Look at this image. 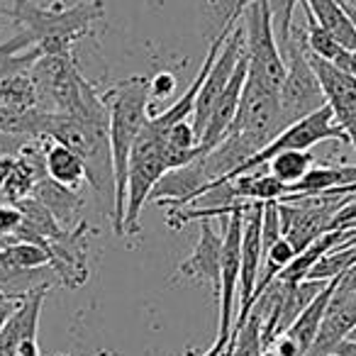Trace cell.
Wrapping results in <instances>:
<instances>
[{
    "instance_id": "cell-27",
    "label": "cell",
    "mask_w": 356,
    "mask_h": 356,
    "mask_svg": "<svg viewBox=\"0 0 356 356\" xmlns=\"http://www.w3.org/2000/svg\"><path fill=\"white\" fill-rule=\"evenodd\" d=\"M225 349H227V341H222V339H215V344L210 346V349L205 351L203 356H222V354H225Z\"/></svg>"
},
{
    "instance_id": "cell-31",
    "label": "cell",
    "mask_w": 356,
    "mask_h": 356,
    "mask_svg": "<svg viewBox=\"0 0 356 356\" xmlns=\"http://www.w3.org/2000/svg\"><path fill=\"white\" fill-rule=\"evenodd\" d=\"M0 30H3V25H0Z\"/></svg>"
},
{
    "instance_id": "cell-29",
    "label": "cell",
    "mask_w": 356,
    "mask_h": 356,
    "mask_svg": "<svg viewBox=\"0 0 356 356\" xmlns=\"http://www.w3.org/2000/svg\"><path fill=\"white\" fill-rule=\"evenodd\" d=\"M261 356H276V351L271 349V346H268V349H264V354Z\"/></svg>"
},
{
    "instance_id": "cell-26",
    "label": "cell",
    "mask_w": 356,
    "mask_h": 356,
    "mask_svg": "<svg viewBox=\"0 0 356 356\" xmlns=\"http://www.w3.org/2000/svg\"><path fill=\"white\" fill-rule=\"evenodd\" d=\"M332 356H356V341L354 339H341L339 344H337V349Z\"/></svg>"
},
{
    "instance_id": "cell-24",
    "label": "cell",
    "mask_w": 356,
    "mask_h": 356,
    "mask_svg": "<svg viewBox=\"0 0 356 356\" xmlns=\"http://www.w3.org/2000/svg\"><path fill=\"white\" fill-rule=\"evenodd\" d=\"M176 90V76L161 71L152 79V100H166Z\"/></svg>"
},
{
    "instance_id": "cell-10",
    "label": "cell",
    "mask_w": 356,
    "mask_h": 356,
    "mask_svg": "<svg viewBox=\"0 0 356 356\" xmlns=\"http://www.w3.org/2000/svg\"><path fill=\"white\" fill-rule=\"evenodd\" d=\"M244 49H247V42H244V25L237 22V27H234V30L229 32L227 40H225L222 49H220L218 59H215V64H213V69H210V74L205 76L203 86H200L198 98H195L193 115H191V118H193V129L198 132V137H203L210 115H213L222 90L227 88V83H229V79H232L234 69H237L239 59H242Z\"/></svg>"
},
{
    "instance_id": "cell-30",
    "label": "cell",
    "mask_w": 356,
    "mask_h": 356,
    "mask_svg": "<svg viewBox=\"0 0 356 356\" xmlns=\"http://www.w3.org/2000/svg\"><path fill=\"white\" fill-rule=\"evenodd\" d=\"M346 339H354V341H356V327H354V330L349 332V337H346Z\"/></svg>"
},
{
    "instance_id": "cell-12",
    "label": "cell",
    "mask_w": 356,
    "mask_h": 356,
    "mask_svg": "<svg viewBox=\"0 0 356 356\" xmlns=\"http://www.w3.org/2000/svg\"><path fill=\"white\" fill-rule=\"evenodd\" d=\"M88 234H93V227L79 222L44 242L51 271L66 288H81L88 278Z\"/></svg>"
},
{
    "instance_id": "cell-7",
    "label": "cell",
    "mask_w": 356,
    "mask_h": 356,
    "mask_svg": "<svg viewBox=\"0 0 356 356\" xmlns=\"http://www.w3.org/2000/svg\"><path fill=\"white\" fill-rule=\"evenodd\" d=\"M322 142L349 144V137H346L344 129L337 124L334 113H332V108L327 103L322 105L320 110L310 113L307 118L298 120V122L288 124L286 129H281V132H278L276 137H273L271 142L261 149V152H257L254 156H249L247 161L234 171L232 178L242 176V173H252V171H257V168L266 166V163L281 152H288V149L310 152L312 147H317V144H322ZM225 181H229V178H225Z\"/></svg>"
},
{
    "instance_id": "cell-17",
    "label": "cell",
    "mask_w": 356,
    "mask_h": 356,
    "mask_svg": "<svg viewBox=\"0 0 356 356\" xmlns=\"http://www.w3.org/2000/svg\"><path fill=\"white\" fill-rule=\"evenodd\" d=\"M42 156H44V171L51 181L66 186L71 191H79L83 186V181H88L86 176V163L74 149H69L66 144L56 142L51 137H40Z\"/></svg>"
},
{
    "instance_id": "cell-20",
    "label": "cell",
    "mask_w": 356,
    "mask_h": 356,
    "mask_svg": "<svg viewBox=\"0 0 356 356\" xmlns=\"http://www.w3.org/2000/svg\"><path fill=\"white\" fill-rule=\"evenodd\" d=\"M32 198H37L40 203H44L49 208V213L59 220L61 227H74L76 225V213L81 210V198L79 191H71L66 186L51 181L49 176H42L37 181L35 191H32Z\"/></svg>"
},
{
    "instance_id": "cell-25",
    "label": "cell",
    "mask_w": 356,
    "mask_h": 356,
    "mask_svg": "<svg viewBox=\"0 0 356 356\" xmlns=\"http://www.w3.org/2000/svg\"><path fill=\"white\" fill-rule=\"evenodd\" d=\"M339 288L341 291H356V264L339 276Z\"/></svg>"
},
{
    "instance_id": "cell-21",
    "label": "cell",
    "mask_w": 356,
    "mask_h": 356,
    "mask_svg": "<svg viewBox=\"0 0 356 356\" xmlns=\"http://www.w3.org/2000/svg\"><path fill=\"white\" fill-rule=\"evenodd\" d=\"M0 103L15 110L40 108V90L32 79V71H17L0 79Z\"/></svg>"
},
{
    "instance_id": "cell-11",
    "label": "cell",
    "mask_w": 356,
    "mask_h": 356,
    "mask_svg": "<svg viewBox=\"0 0 356 356\" xmlns=\"http://www.w3.org/2000/svg\"><path fill=\"white\" fill-rule=\"evenodd\" d=\"M261 222H264V203L261 200H249L244 210V232H242V273H239V312L234 320V330L247 322L249 312L254 307V288L259 281V271L264 264V239H261Z\"/></svg>"
},
{
    "instance_id": "cell-1",
    "label": "cell",
    "mask_w": 356,
    "mask_h": 356,
    "mask_svg": "<svg viewBox=\"0 0 356 356\" xmlns=\"http://www.w3.org/2000/svg\"><path fill=\"white\" fill-rule=\"evenodd\" d=\"M103 100L110 110V149H113L115 166V213L113 227L118 237H124V198H127V171L129 154L134 142L142 134L149 120V100H152V79L147 76H129L118 81Z\"/></svg>"
},
{
    "instance_id": "cell-14",
    "label": "cell",
    "mask_w": 356,
    "mask_h": 356,
    "mask_svg": "<svg viewBox=\"0 0 356 356\" xmlns=\"http://www.w3.org/2000/svg\"><path fill=\"white\" fill-rule=\"evenodd\" d=\"M356 327V291H341L337 283V291L332 296L330 305L322 317L320 332L312 341L307 356H332L341 339L349 337Z\"/></svg>"
},
{
    "instance_id": "cell-23",
    "label": "cell",
    "mask_w": 356,
    "mask_h": 356,
    "mask_svg": "<svg viewBox=\"0 0 356 356\" xmlns=\"http://www.w3.org/2000/svg\"><path fill=\"white\" fill-rule=\"evenodd\" d=\"M0 266L8 268H42L49 266V252L35 242H10L0 247Z\"/></svg>"
},
{
    "instance_id": "cell-28",
    "label": "cell",
    "mask_w": 356,
    "mask_h": 356,
    "mask_svg": "<svg viewBox=\"0 0 356 356\" xmlns=\"http://www.w3.org/2000/svg\"><path fill=\"white\" fill-rule=\"evenodd\" d=\"M0 15H6V17H13V10H8V8L0 6Z\"/></svg>"
},
{
    "instance_id": "cell-16",
    "label": "cell",
    "mask_w": 356,
    "mask_h": 356,
    "mask_svg": "<svg viewBox=\"0 0 356 356\" xmlns=\"http://www.w3.org/2000/svg\"><path fill=\"white\" fill-rule=\"evenodd\" d=\"M247 74H249V56H247V49H244L242 59H239L227 88L220 95L218 105H215L213 115H210V120H208V127H205L203 137H200V144H203L208 152L213 147H218L225 139V134H227L229 124H232L234 115H237V110H239V100H242L244 83H247Z\"/></svg>"
},
{
    "instance_id": "cell-13",
    "label": "cell",
    "mask_w": 356,
    "mask_h": 356,
    "mask_svg": "<svg viewBox=\"0 0 356 356\" xmlns=\"http://www.w3.org/2000/svg\"><path fill=\"white\" fill-rule=\"evenodd\" d=\"M307 59H310L312 69H315L317 79H320L327 105L334 113L337 124L346 132L349 144L356 152V76L346 74L339 66L315 56L310 49H307Z\"/></svg>"
},
{
    "instance_id": "cell-19",
    "label": "cell",
    "mask_w": 356,
    "mask_h": 356,
    "mask_svg": "<svg viewBox=\"0 0 356 356\" xmlns=\"http://www.w3.org/2000/svg\"><path fill=\"white\" fill-rule=\"evenodd\" d=\"M315 20L339 42L341 47L356 51V22L354 17L346 13V8L339 0H302Z\"/></svg>"
},
{
    "instance_id": "cell-18",
    "label": "cell",
    "mask_w": 356,
    "mask_h": 356,
    "mask_svg": "<svg viewBox=\"0 0 356 356\" xmlns=\"http://www.w3.org/2000/svg\"><path fill=\"white\" fill-rule=\"evenodd\" d=\"M356 184V163L344 166H312L298 184L288 186V195L305 198V195H320L332 188H344Z\"/></svg>"
},
{
    "instance_id": "cell-15",
    "label": "cell",
    "mask_w": 356,
    "mask_h": 356,
    "mask_svg": "<svg viewBox=\"0 0 356 356\" xmlns=\"http://www.w3.org/2000/svg\"><path fill=\"white\" fill-rule=\"evenodd\" d=\"M222 239L225 234H218L210 225V220H200V237L193 254L186 259L178 273L188 281L205 283L215 293H220V271H222Z\"/></svg>"
},
{
    "instance_id": "cell-2",
    "label": "cell",
    "mask_w": 356,
    "mask_h": 356,
    "mask_svg": "<svg viewBox=\"0 0 356 356\" xmlns=\"http://www.w3.org/2000/svg\"><path fill=\"white\" fill-rule=\"evenodd\" d=\"M105 17L103 0H83L79 6H35L15 0L13 20L27 30L42 54H71L76 42L88 37L93 25Z\"/></svg>"
},
{
    "instance_id": "cell-6",
    "label": "cell",
    "mask_w": 356,
    "mask_h": 356,
    "mask_svg": "<svg viewBox=\"0 0 356 356\" xmlns=\"http://www.w3.org/2000/svg\"><path fill=\"white\" fill-rule=\"evenodd\" d=\"M168 173L166 163L161 159V149H159V134L144 124L142 134L134 142L132 154H129V171H127V198H124V234H139L142 225L144 205L149 203L154 188Z\"/></svg>"
},
{
    "instance_id": "cell-5",
    "label": "cell",
    "mask_w": 356,
    "mask_h": 356,
    "mask_svg": "<svg viewBox=\"0 0 356 356\" xmlns=\"http://www.w3.org/2000/svg\"><path fill=\"white\" fill-rule=\"evenodd\" d=\"M242 20L249 56V76L281 93V86L286 81V59H283L281 47H278L271 0H254L244 10Z\"/></svg>"
},
{
    "instance_id": "cell-4",
    "label": "cell",
    "mask_w": 356,
    "mask_h": 356,
    "mask_svg": "<svg viewBox=\"0 0 356 356\" xmlns=\"http://www.w3.org/2000/svg\"><path fill=\"white\" fill-rule=\"evenodd\" d=\"M278 47L286 59V81L281 86V120L283 129H286L288 124L320 110L327 103V98L320 79L307 59L305 32L291 27V35L278 42Z\"/></svg>"
},
{
    "instance_id": "cell-22",
    "label": "cell",
    "mask_w": 356,
    "mask_h": 356,
    "mask_svg": "<svg viewBox=\"0 0 356 356\" xmlns=\"http://www.w3.org/2000/svg\"><path fill=\"white\" fill-rule=\"evenodd\" d=\"M266 166L273 178H278V181L286 186H293V184H298L312 166H315V156H312L310 152L288 149V152L276 154Z\"/></svg>"
},
{
    "instance_id": "cell-8",
    "label": "cell",
    "mask_w": 356,
    "mask_h": 356,
    "mask_svg": "<svg viewBox=\"0 0 356 356\" xmlns=\"http://www.w3.org/2000/svg\"><path fill=\"white\" fill-rule=\"evenodd\" d=\"M281 129V93L247 74L239 110L234 115L232 124H229L227 134H237L254 152H261Z\"/></svg>"
},
{
    "instance_id": "cell-9",
    "label": "cell",
    "mask_w": 356,
    "mask_h": 356,
    "mask_svg": "<svg viewBox=\"0 0 356 356\" xmlns=\"http://www.w3.org/2000/svg\"><path fill=\"white\" fill-rule=\"evenodd\" d=\"M249 200H237L232 213L225 215V239H222V271H220V327L218 339H232L234 327V296L239 293V273H242V232L244 210Z\"/></svg>"
},
{
    "instance_id": "cell-3",
    "label": "cell",
    "mask_w": 356,
    "mask_h": 356,
    "mask_svg": "<svg viewBox=\"0 0 356 356\" xmlns=\"http://www.w3.org/2000/svg\"><path fill=\"white\" fill-rule=\"evenodd\" d=\"M32 79L40 90V108L76 118H108L103 95L81 76L74 54H42L32 66Z\"/></svg>"
}]
</instances>
